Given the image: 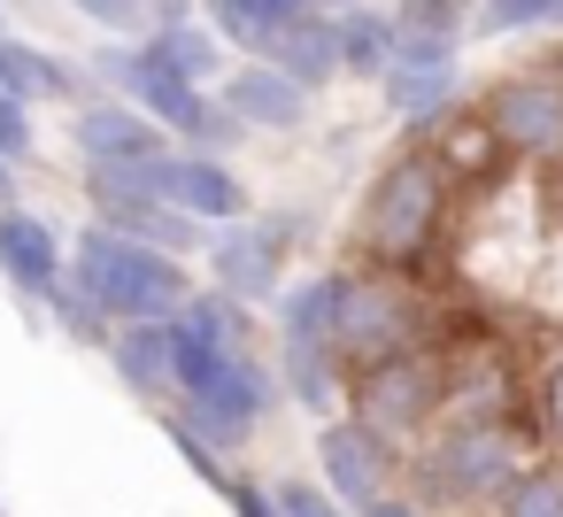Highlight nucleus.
Listing matches in <instances>:
<instances>
[{
  "instance_id": "obj_1",
  "label": "nucleus",
  "mask_w": 563,
  "mask_h": 517,
  "mask_svg": "<svg viewBox=\"0 0 563 517\" xmlns=\"http://www.w3.org/2000/svg\"><path fill=\"white\" fill-rule=\"evenodd\" d=\"M70 278H78V286L101 301V317H117V324L178 317V309L194 301V278H186V263H178L170 248L132 240V232H117V224H101V217L70 240Z\"/></svg>"
},
{
  "instance_id": "obj_2",
  "label": "nucleus",
  "mask_w": 563,
  "mask_h": 517,
  "mask_svg": "<svg viewBox=\"0 0 563 517\" xmlns=\"http://www.w3.org/2000/svg\"><path fill=\"white\" fill-rule=\"evenodd\" d=\"M440 209H448V170H440L432 155H401V163H386L378 186H371V201H363V224H355L363 263H378V271H409V263L432 248Z\"/></svg>"
},
{
  "instance_id": "obj_3",
  "label": "nucleus",
  "mask_w": 563,
  "mask_h": 517,
  "mask_svg": "<svg viewBox=\"0 0 563 517\" xmlns=\"http://www.w3.org/2000/svg\"><path fill=\"white\" fill-rule=\"evenodd\" d=\"M271 402H278V378L247 355V348H232L194 394H178V417L201 432V440H217V448H240L263 417H271Z\"/></svg>"
},
{
  "instance_id": "obj_4",
  "label": "nucleus",
  "mask_w": 563,
  "mask_h": 517,
  "mask_svg": "<svg viewBox=\"0 0 563 517\" xmlns=\"http://www.w3.org/2000/svg\"><path fill=\"white\" fill-rule=\"evenodd\" d=\"M417 340V294L401 286V271H355L347 278V309H340V355H347V371H363V363H386V355H401Z\"/></svg>"
},
{
  "instance_id": "obj_5",
  "label": "nucleus",
  "mask_w": 563,
  "mask_h": 517,
  "mask_svg": "<svg viewBox=\"0 0 563 517\" xmlns=\"http://www.w3.org/2000/svg\"><path fill=\"white\" fill-rule=\"evenodd\" d=\"M440 402H448V378H440L432 363H417L409 348L386 355V363H363V371H355V417L378 425L386 440H409Z\"/></svg>"
},
{
  "instance_id": "obj_6",
  "label": "nucleus",
  "mask_w": 563,
  "mask_h": 517,
  "mask_svg": "<svg viewBox=\"0 0 563 517\" xmlns=\"http://www.w3.org/2000/svg\"><path fill=\"white\" fill-rule=\"evenodd\" d=\"M517 440L501 425H455L448 440H432V486L455 502H501L517 486Z\"/></svg>"
},
{
  "instance_id": "obj_7",
  "label": "nucleus",
  "mask_w": 563,
  "mask_h": 517,
  "mask_svg": "<svg viewBox=\"0 0 563 517\" xmlns=\"http://www.w3.org/2000/svg\"><path fill=\"white\" fill-rule=\"evenodd\" d=\"M486 132L509 155H563V78L525 70L486 94Z\"/></svg>"
},
{
  "instance_id": "obj_8",
  "label": "nucleus",
  "mask_w": 563,
  "mask_h": 517,
  "mask_svg": "<svg viewBox=\"0 0 563 517\" xmlns=\"http://www.w3.org/2000/svg\"><path fill=\"white\" fill-rule=\"evenodd\" d=\"M286 240H294V217H240V224H217V232H209V271H217V286H232L240 301H271V294H278V271H286Z\"/></svg>"
},
{
  "instance_id": "obj_9",
  "label": "nucleus",
  "mask_w": 563,
  "mask_h": 517,
  "mask_svg": "<svg viewBox=\"0 0 563 517\" xmlns=\"http://www.w3.org/2000/svg\"><path fill=\"white\" fill-rule=\"evenodd\" d=\"M317 463H324V486H332L347 509H363V502H378L386 479H394V440H386L378 425H363V417H332V425L317 432Z\"/></svg>"
},
{
  "instance_id": "obj_10",
  "label": "nucleus",
  "mask_w": 563,
  "mask_h": 517,
  "mask_svg": "<svg viewBox=\"0 0 563 517\" xmlns=\"http://www.w3.org/2000/svg\"><path fill=\"white\" fill-rule=\"evenodd\" d=\"M0 278H9L16 294H32V301L63 294V286H70V248H63V232H55L47 217H32V209H0Z\"/></svg>"
},
{
  "instance_id": "obj_11",
  "label": "nucleus",
  "mask_w": 563,
  "mask_h": 517,
  "mask_svg": "<svg viewBox=\"0 0 563 517\" xmlns=\"http://www.w3.org/2000/svg\"><path fill=\"white\" fill-rule=\"evenodd\" d=\"M217 94H224V109H232L247 132H294V124L309 117V86H301L294 70H278L271 55H247L240 70H224Z\"/></svg>"
},
{
  "instance_id": "obj_12",
  "label": "nucleus",
  "mask_w": 563,
  "mask_h": 517,
  "mask_svg": "<svg viewBox=\"0 0 563 517\" xmlns=\"http://www.w3.org/2000/svg\"><path fill=\"white\" fill-rule=\"evenodd\" d=\"M70 140H78L86 163H147V155L170 147V132H163L132 94H117V101H86V109L70 117Z\"/></svg>"
},
{
  "instance_id": "obj_13",
  "label": "nucleus",
  "mask_w": 563,
  "mask_h": 517,
  "mask_svg": "<svg viewBox=\"0 0 563 517\" xmlns=\"http://www.w3.org/2000/svg\"><path fill=\"white\" fill-rule=\"evenodd\" d=\"M163 194H170L178 209H194L201 224H240V217H247V186H240V170H232L224 155H201V147L163 155Z\"/></svg>"
},
{
  "instance_id": "obj_14",
  "label": "nucleus",
  "mask_w": 563,
  "mask_h": 517,
  "mask_svg": "<svg viewBox=\"0 0 563 517\" xmlns=\"http://www.w3.org/2000/svg\"><path fill=\"white\" fill-rule=\"evenodd\" d=\"M109 355H117V378H124L132 394H147V402L178 394V317H140V324H117Z\"/></svg>"
},
{
  "instance_id": "obj_15",
  "label": "nucleus",
  "mask_w": 563,
  "mask_h": 517,
  "mask_svg": "<svg viewBox=\"0 0 563 517\" xmlns=\"http://www.w3.org/2000/svg\"><path fill=\"white\" fill-rule=\"evenodd\" d=\"M124 94H132L163 132H186V124H194V109L209 101V86H201V78H186L155 40H140V63H132V86H124Z\"/></svg>"
},
{
  "instance_id": "obj_16",
  "label": "nucleus",
  "mask_w": 563,
  "mask_h": 517,
  "mask_svg": "<svg viewBox=\"0 0 563 517\" xmlns=\"http://www.w3.org/2000/svg\"><path fill=\"white\" fill-rule=\"evenodd\" d=\"M209 9V24L224 32V47H240V55H271L317 0H201Z\"/></svg>"
},
{
  "instance_id": "obj_17",
  "label": "nucleus",
  "mask_w": 563,
  "mask_h": 517,
  "mask_svg": "<svg viewBox=\"0 0 563 517\" xmlns=\"http://www.w3.org/2000/svg\"><path fill=\"white\" fill-rule=\"evenodd\" d=\"M340 309H347V271H317L294 294H278V340L340 348Z\"/></svg>"
},
{
  "instance_id": "obj_18",
  "label": "nucleus",
  "mask_w": 563,
  "mask_h": 517,
  "mask_svg": "<svg viewBox=\"0 0 563 517\" xmlns=\"http://www.w3.org/2000/svg\"><path fill=\"white\" fill-rule=\"evenodd\" d=\"M271 63H278V70H294L309 94H324L332 78H347V55H340V16H332V9H309V16H301V24L271 47Z\"/></svg>"
},
{
  "instance_id": "obj_19",
  "label": "nucleus",
  "mask_w": 563,
  "mask_h": 517,
  "mask_svg": "<svg viewBox=\"0 0 563 517\" xmlns=\"http://www.w3.org/2000/svg\"><path fill=\"white\" fill-rule=\"evenodd\" d=\"M378 86H386V109H394V117L432 124V117L455 101V55H394V70H386Z\"/></svg>"
},
{
  "instance_id": "obj_20",
  "label": "nucleus",
  "mask_w": 563,
  "mask_h": 517,
  "mask_svg": "<svg viewBox=\"0 0 563 517\" xmlns=\"http://www.w3.org/2000/svg\"><path fill=\"white\" fill-rule=\"evenodd\" d=\"M0 86L24 94V101H70V94H78V70H70L63 55L16 40V32H0Z\"/></svg>"
},
{
  "instance_id": "obj_21",
  "label": "nucleus",
  "mask_w": 563,
  "mask_h": 517,
  "mask_svg": "<svg viewBox=\"0 0 563 517\" xmlns=\"http://www.w3.org/2000/svg\"><path fill=\"white\" fill-rule=\"evenodd\" d=\"M394 55H455L463 40V0H401L394 9Z\"/></svg>"
},
{
  "instance_id": "obj_22",
  "label": "nucleus",
  "mask_w": 563,
  "mask_h": 517,
  "mask_svg": "<svg viewBox=\"0 0 563 517\" xmlns=\"http://www.w3.org/2000/svg\"><path fill=\"white\" fill-rule=\"evenodd\" d=\"M347 386V355L340 348H309V340H286V394L301 409H332Z\"/></svg>"
},
{
  "instance_id": "obj_23",
  "label": "nucleus",
  "mask_w": 563,
  "mask_h": 517,
  "mask_svg": "<svg viewBox=\"0 0 563 517\" xmlns=\"http://www.w3.org/2000/svg\"><path fill=\"white\" fill-rule=\"evenodd\" d=\"M394 47L401 40H394V16L386 9H347L340 16V55H347L355 78H386L394 70Z\"/></svg>"
},
{
  "instance_id": "obj_24",
  "label": "nucleus",
  "mask_w": 563,
  "mask_h": 517,
  "mask_svg": "<svg viewBox=\"0 0 563 517\" xmlns=\"http://www.w3.org/2000/svg\"><path fill=\"white\" fill-rule=\"evenodd\" d=\"M155 47L186 70V78H224V32L217 24H194V16H178V24H155Z\"/></svg>"
},
{
  "instance_id": "obj_25",
  "label": "nucleus",
  "mask_w": 563,
  "mask_h": 517,
  "mask_svg": "<svg viewBox=\"0 0 563 517\" xmlns=\"http://www.w3.org/2000/svg\"><path fill=\"white\" fill-rule=\"evenodd\" d=\"M178 140H186V147H201V155H224V147H240V140H247V124H240V117L224 109V94H209V101L194 109V124H186Z\"/></svg>"
},
{
  "instance_id": "obj_26",
  "label": "nucleus",
  "mask_w": 563,
  "mask_h": 517,
  "mask_svg": "<svg viewBox=\"0 0 563 517\" xmlns=\"http://www.w3.org/2000/svg\"><path fill=\"white\" fill-rule=\"evenodd\" d=\"M501 517H563V471H517L501 494Z\"/></svg>"
},
{
  "instance_id": "obj_27",
  "label": "nucleus",
  "mask_w": 563,
  "mask_h": 517,
  "mask_svg": "<svg viewBox=\"0 0 563 517\" xmlns=\"http://www.w3.org/2000/svg\"><path fill=\"white\" fill-rule=\"evenodd\" d=\"M32 147H40V132H32V101L0 86V155H9V163H24Z\"/></svg>"
},
{
  "instance_id": "obj_28",
  "label": "nucleus",
  "mask_w": 563,
  "mask_h": 517,
  "mask_svg": "<svg viewBox=\"0 0 563 517\" xmlns=\"http://www.w3.org/2000/svg\"><path fill=\"white\" fill-rule=\"evenodd\" d=\"M278 509L286 517H347V502L332 486H317V479H278Z\"/></svg>"
},
{
  "instance_id": "obj_29",
  "label": "nucleus",
  "mask_w": 563,
  "mask_h": 517,
  "mask_svg": "<svg viewBox=\"0 0 563 517\" xmlns=\"http://www.w3.org/2000/svg\"><path fill=\"white\" fill-rule=\"evenodd\" d=\"M563 0H486L478 9V32H525V24H548Z\"/></svg>"
},
{
  "instance_id": "obj_30",
  "label": "nucleus",
  "mask_w": 563,
  "mask_h": 517,
  "mask_svg": "<svg viewBox=\"0 0 563 517\" xmlns=\"http://www.w3.org/2000/svg\"><path fill=\"white\" fill-rule=\"evenodd\" d=\"M224 502H232V517H286L278 509V486H255V479H224Z\"/></svg>"
},
{
  "instance_id": "obj_31",
  "label": "nucleus",
  "mask_w": 563,
  "mask_h": 517,
  "mask_svg": "<svg viewBox=\"0 0 563 517\" xmlns=\"http://www.w3.org/2000/svg\"><path fill=\"white\" fill-rule=\"evenodd\" d=\"M70 9H78V16H93V24H109V32H124V24H140V16H147L140 0H70Z\"/></svg>"
},
{
  "instance_id": "obj_32",
  "label": "nucleus",
  "mask_w": 563,
  "mask_h": 517,
  "mask_svg": "<svg viewBox=\"0 0 563 517\" xmlns=\"http://www.w3.org/2000/svg\"><path fill=\"white\" fill-rule=\"evenodd\" d=\"M355 517H424V509H417V502H394V494H378V502H363Z\"/></svg>"
},
{
  "instance_id": "obj_33",
  "label": "nucleus",
  "mask_w": 563,
  "mask_h": 517,
  "mask_svg": "<svg viewBox=\"0 0 563 517\" xmlns=\"http://www.w3.org/2000/svg\"><path fill=\"white\" fill-rule=\"evenodd\" d=\"M548 409H555V432H563V371H555V386H548Z\"/></svg>"
},
{
  "instance_id": "obj_34",
  "label": "nucleus",
  "mask_w": 563,
  "mask_h": 517,
  "mask_svg": "<svg viewBox=\"0 0 563 517\" xmlns=\"http://www.w3.org/2000/svg\"><path fill=\"white\" fill-rule=\"evenodd\" d=\"M9 194H16V163H9V155H0V201H9Z\"/></svg>"
},
{
  "instance_id": "obj_35",
  "label": "nucleus",
  "mask_w": 563,
  "mask_h": 517,
  "mask_svg": "<svg viewBox=\"0 0 563 517\" xmlns=\"http://www.w3.org/2000/svg\"><path fill=\"white\" fill-rule=\"evenodd\" d=\"M317 9H332V16H347V9H371V0H317Z\"/></svg>"
},
{
  "instance_id": "obj_36",
  "label": "nucleus",
  "mask_w": 563,
  "mask_h": 517,
  "mask_svg": "<svg viewBox=\"0 0 563 517\" xmlns=\"http://www.w3.org/2000/svg\"><path fill=\"white\" fill-rule=\"evenodd\" d=\"M0 32H9V16H0Z\"/></svg>"
},
{
  "instance_id": "obj_37",
  "label": "nucleus",
  "mask_w": 563,
  "mask_h": 517,
  "mask_svg": "<svg viewBox=\"0 0 563 517\" xmlns=\"http://www.w3.org/2000/svg\"><path fill=\"white\" fill-rule=\"evenodd\" d=\"M555 24H563V9H555Z\"/></svg>"
}]
</instances>
